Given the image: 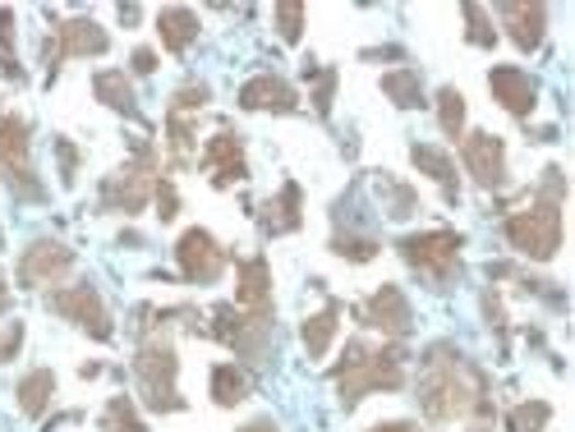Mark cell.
<instances>
[{
  "mask_svg": "<svg viewBox=\"0 0 575 432\" xmlns=\"http://www.w3.org/2000/svg\"><path fill=\"white\" fill-rule=\"evenodd\" d=\"M419 410L428 423H456V419H484L493 414L488 382L461 350L433 345L424 354L419 377Z\"/></svg>",
  "mask_w": 575,
  "mask_h": 432,
  "instance_id": "cell-1",
  "label": "cell"
},
{
  "mask_svg": "<svg viewBox=\"0 0 575 432\" xmlns=\"http://www.w3.org/2000/svg\"><path fill=\"white\" fill-rule=\"evenodd\" d=\"M176 377H180V354L171 345V336L157 331V322H148V336H143V345L134 354V382H138L143 405L157 414L184 410V396L176 391Z\"/></svg>",
  "mask_w": 575,
  "mask_h": 432,
  "instance_id": "cell-2",
  "label": "cell"
},
{
  "mask_svg": "<svg viewBox=\"0 0 575 432\" xmlns=\"http://www.w3.org/2000/svg\"><path fill=\"white\" fill-rule=\"evenodd\" d=\"M401 350L387 345V350H369L364 341H350L346 345V359L337 368V387H341V405L354 410L359 400L369 391H401L405 387V364H401Z\"/></svg>",
  "mask_w": 575,
  "mask_h": 432,
  "instance_id": "cell-3",
  "label": "cell"
},
{
  "mask_svg": "<svg viewBox=\"0 0 575 432\" xmlns=\"http://www.w3.org/2000/svg\"><path fill=\"white\" fill-rule=\"evenodd\" d=\"M501 230H507L511 249H520L525 258H534V262L557 258V249H562V203H553V198H534L530 207L511 212Z\"/></svg>",
  "mask_w": 575,
  "mask_h": 432,
  "instance_id": "cell-4",
  "label": "cell"
},
{
  "mask_svg": "<svg viewBox=\"0 0 575 432\" xmlns=\"http://www.w3.org/2000/svg\"><path fill=\"white\" fill-rule=\"evenodd\" d=\"M212 336L226 341L239 359L262 364L272 354V314H245L235 304H217L212 308Z\"/></svg>",
  "mask_w": 575,
  "mask_h": 432,
  "instance_id": "cell-5",
  "label": "cell"
},
{
  "mask_svg": "<svg viewBox=\"0 0 575 432\" xmlns=\"http://www.w3.org/2000/svg\"><path fill=\"white\" fill-rule=\"evenodd\" d=\"M461 249H465V235H456V230H424V235L401 239V258L410 262L415 272L433 276L438 285L461 276Z\"/></svg>",
  "mask_w": 575,
  "mask_h": 432,
  "instance_id": "cell-6",
  "label": "cell"
},
{
  "mask_svg": "<svg viewBox=\"0 0 575 432\" xmlns=\"http://www.w3.org/2000/svg\"><path fill=\"white\" fill-rule=\"evenodd\" d=\"M0 175L10 180V189L23 203L46 198V189L33 171V157H29V120L23 115H0Z\"/></svg>",
  "mask_w": 575,
  "mask_h": 432,
  "instance_id": "cell-7",
  "label": "cell"
},
{
  "mask_svg": "<svg viewBox=\"0 0 575 432\" xmlns=\"http://www.w3.org/2000/svg\"><path fill=\"white\" fill-rule=\"evenodd\" d=\"M153 189H157V152H153V143H134V161L102 184V207L143 212V203L153 198Z\"/></svg>",
  "mask_w": 575,
  "mask_h": 432,
  "instance_id": "cell-8",
  "label": "cell"
},
{
  "mask_svg": "<svg viewBox=\"0 0 575 432\" xmlns=\"http://www.w3.org/2000/svg\"><path fill=\"white\" fill-rule=\"evenodd\" d=\"M52 308H56L60 318L75 322V327H83L92 341H111V336H115L106 304H102V295L92 291V285H65V291L52 295Z\"/></svg>",
  "mask_w": 575,
  "mask_h": 432,
  "instance_id": "cell-9",
  "label": "cell"
},
{
  "mask_svg": "<svg viewBox=\"0 0 575 432\" xmlns=\"http://www.w3.org/2000/svg\"><path fill=\"white\" fill-rule=\"evenodd\" d=\"M75 268V249L60 245V239H33L19 258V281L23 291H37V285H56L60 276H69Z\"/></svg>",
  "mask_w": 575,
  "mask_h": 432,
  "instance_id": "cell-10",
  "label": "cell"
},
{
  "mask_svg": "<svg viewBox=\"0 0 575 432\" xmlns=\"http://www.w3.org/2000/svg\"><path fill=\"white\" fill-rule=\"evenodd\" d=\"M176 262H180V272L184 281H194V285H212L222 272H226V249L212 239L207 230H184L180 235V245H176Z\"/></svg>",
  "mask_w": 575,
  "mask_h": 432,
  "instance_id": "cell-11",
  "label": "cell"
},
{
  "mask_svg": "<svg viewBox=\"0 0 575 432\" xmlns=\"http://www.w3.org/2000/svg\"><path fill=\"white\" fill-rule=\"evenodd\" d=\"M111 52V37L98 19H69L56 29V42H46V60H52V75L60 69V60H75V56H106Z\"/></svg>",
  "mask_w": 575,
  "mask_h": 432,
  "instance_id": "cell-12",
  "label": "cell"
},
{
  "mask_svg": "<svg viewBox=\"0 0 575 432\" xmlns=\"http://www.w3.org/2000/svg\"><path fill=\"white\" fill-rule=\"evenodd\" d=\"M461 157L465 171L474 175L478 189H501L507 184V148H501L497 134H461Z\"/></svg>",
  "mask_w": 575,
  "mask_h": 432,
  "instance_id": "cell-13",
  "label": "cell"
},
{
  "mask_svg": "<svg viewBox=\"0 0 575 432\" xmlns=\"http://www.w3.org/2000/svg\"><path fill=\"white\" fill-rule=\"evenodd\" d=\"M359 318H364V327L392 336V341H405L415 327V314H410V299L401 295V285H382V291L359 308Z\"/></svg>",
  "mask_w": 575,
  "mask_h": 432,
  "instance_id": "cell-14",
  "label": "cell"
},
{
  "mask_svg": "<svg viewBox=\"0 0 575 432\" xmlns=\"http://www.w3.org/2000/svg\"><path fill=\"white\" fill-rule=\"evenodd\" d=\"M203 171L212 175V184L217 189H230L249 175V161H245V143H239L230 129H222L217 138H207L203 148Z\"/></svg>",
  "mask_w": 575,
  "mask_h": 432,
  "instance_id": "cell-15",
  "label": "cell"
},
{
  "mask_svg": "<svg viewBox=\"0 0 575 432\" xmlns=\"http://www.w3.org/2000/svg\"><path fill=\"white\" fill-rule=\"evenodd\" d=\"M488 88H493L497 106H507L516 120H525V115L534 111V102H539V88H534V79L525 75V69H516V65H497L493 75H488Z\"/></svg>",
  "mask_w": 575,
  "mask_h": 432,
  "instance_id": "cell-16",
  "label": "cell"
},
{
  "mask_svg": "<svg viewBox=\"0 0 575 432\" xmlns=\"http://www.w3.org/2000/svg\"><path fill=\"white\" fill-rule=\"evenodd\" d=\"M239 106L245 111H277V115H291L300 111V92L285 83L281 75H258L239 88Z\"/></svg>",
  "mask_w": 575,
  "mask_h": 432,
  "instance_id": "cell-17",
  "label": "cell"
},
{
  "mask_svg": "<svg viewBox=\"0 0 575 432\" xmlns=\"http://www.w3.org/2000/svg\"><path fill=\"white\" fill-rule=\"evenodd\" d=\"M235 308H245V314H272V268H268V258L239 262Z\"/></svg>",
  "mask_w": 575,
  "mask_h": 432,
  "instance_id": "cell-18",
  "label": "cell"
},
{
  "mask_svg": "<svg viewBox=\"0 0 575 432\" xmlns=\"http://www.w3.org/2000/svg\"><path fill=\"white\" fill-rule=\"evenodd\" d=\"M497 19L507 23L511 42L520 52H539L543 46V33H548V10L543 5H525V0H507V5H497Z\"/></svg>",
  "mask_w": 575,
  "mask_h": 432,
  "instance_id": "cell-19",
  "label": "cell"
},
{
  "mask_svg": "<svg viewBox=\"0 0 575 432\" xmlns=\"http://www.w3.org/2000/svg\"><path fill=\"white\" fill-rule=\"evenodd\" d=\"M300 207H304V194H300V184L291 180V184H281L277 198L262 203L258 221H262V230H268V235H295L304 226V212Z\"/></svg>",
  "mask_w": 575,
  "mask_h": 432,
  "instance_id": "cell-20",
  "label": "cell"
},
{
  "mask_svg": "<svg viewBox=\"0 0 575 432\" xmlns=\"http://www.w3.org/2000/svg\"><path fill=\"white\" fill-rule=\"evenodd\" d=\"M157 33H161V46L166 52H189V46L199 42V14L194 10H184V5H171V10H161L157 14Z\"/></svg>",
  "mask_w": 575,
  "mask_h": 432,
  "instance_id": "cell-21",
  "label": "cell"
},
{
  "mask_svg": "<svg viewBox=\"0 0 575 432\" xmlns=\"http://www.w3.org/2000/svg\"><path fill=\"white\" fill-rule=\"evenodd\" d=\"M14 396H19V410H23V414H29V419H42L46 405H52V396H56V373H52V368L23 373L19 387H14Z\"/></svg>",
  "mask_w": 575,
  "mask_h": 432,
  "instance_id": "cell-22",
  "label": "cell"
},
{
  "mask_svg": "<svg viewBox=\"0 0 575 432\" xmlns=\"http://www.w3.org/2000/svg\"><path fill=\"white\" fill-rule=\"evenodd\" d=\"M410 161L419 166L424 175H433V180L442 184L447 203H456V198H461V189H456V166H451V157H447L442 148H428V143H415V148H410Z\"/></svg>",
  "mask_w": 575,
  "mask_h": 432,
  "instance_id": "cell-23",
  "label": "cell"
},
{
  "mask_svg": "<svg viewBox=\"0 0 575 432\" xmlns=\"http://www.w3.org/2000/svg\"><path fill=\"white\" fill-rule=\"evenodd\" d=\"M337 327H341V304H327V308H318L314 318H304V350H308V359H323L327 350H331V336H337Z\"/></svg>",
  "mask_w": 575,
  "mask_h": 432,
  "instance_id": "cell-24",
  "label": "cell"
},
{
  "mask_svg": "<svg viewBox=\"0 0 575 432\" xmlns=\"http://www.w3.org/2000/svg\"><path fill=\"white\" fill-rule=\"evenodd\" d=\"M92 98L106 102V106H111V111H120V115H134V120H138L134 88H129V79L120 75V69H102V75L92 79Z\"/></svg>",
  "mask_w": 575,
  "mask_h": 432,
  "instance_id": "cell-25",
  "label": "cell"
},
{
  "mask_svg": "<svg viewBox=\"0 0 575 432\" xmlns=\"http://www.w3.org/2000/svg\"><path fill=\"white\" fill-rule=\"evenodd\" d=\"M382 92L401 106V111H419V106H428L424 102V83H419V69H392V75H382Z\"/></svg>",
  "mask_w": 575,
  "mask_h": 432,
  "instance_id": "cell-26",
  "label": "cell"
},
{
  "mask_svg": "<svg viewBox=\"0 0 575 432\" xmlns=\"http://www.w3.org/2000/svg\"><path fill=\"white\" fill-rule=\"evenodd\" d=\"M249 387H253V382H249V373L239 364H217V368H212V400H217L222 410H230V405L245 400Z\"/></svg>",
  "mask_w": 575,
  "mask_h": 432,
  "instance_id": "cell-27",
  "label": "cell"
},
{
  "mask_svg": "<svg viewBox=\"0 0 575 432\" xmlns=\"http://www.w3.org/2000/svg\"><path fill=\"white\" fill-rule=\"evenodd\" d=\"M438 125H442L447 138L465 134V98H461V88H442L438 92Z\"/></svg>",
  "mask_w": 575,
  "mask_h": 432,
  "instance_id": "cell-28",
  "label": "cell"
},
{
  "mask_svg": "<svg viewBox=\"0 0 575 432\" xmlns=\"http://www.w3.org/2000/svg\"><path fill=\"white\" fill-rule=\"evenodd\" d=\"M377 194L387 198V216H396V221H405V216L419 212V194H415L410 184H401V180H387V175H382V180H377Z\"/></svg>",
  "mask_w": 575,
  "mask_h": 432,
  "instance_id": "cell-29",
  "label": "cell"
},
{
  "mask_svg": "<svg viewBox=\"0 0 575 432\" xmlns=\"http://www.w3.org/2000/svg\"><path fill=\"white\" fill-rule=\"evenodd\" d=\"M548 419H553V405L548 400H525L507 414V432H543Z\"/></svg>",
  "mask_w": 575,
  "mask_h": 432,
  "instance_id": "cell-30",
  "label": "cell"
},
{
  "mask_svg": "<svg viewBox=\"0 0 575 432\" xmlns=\"http://www.w3.org/2000/svg\"><path fill=\"white\" fill-rule=\"evenodd\" d=\"M331 253L346 258V262H373V258H377V239H373V235L337 230V235H331Z\"/></svg>",
  "mask_w": 575,
  "mask_h": 432,
  "instance_id": "cell-31",
  "label": "cell"
},
{
  "mask_svg": "<svg viewBox=\"0 0 575 432\" xmlns=\"http://www.w3.org/2000/svg\"><path fill=\"white\" fill-rule=\"evenodd\" d=\"M102 432H148V428H143V419H138L129 396H115L102 410Z\"/></svg>",
  "mask_w": 575,
  "mask_h": 432,
  "instance_id": "cell-32",
  "label": "cell"
},
{
  "mask_svg": "<svg viewBox=\"0 0 575 432\" xmlns=\"http://www.w3.org/2000/svg\"><path fill=\"white\" fill-rule=\"evenodd\" d=\"M166 134H171V161L189 166V152H194V125H189L184 115H171L166 120Z\"/></svg>",
  "mask_w": 575,
  "mask_h": 432,
  "instance_id": "cell-33",
  "label": "cell"
},
{
  "mask_svg": "<svg viewBox=\"0 0 575 432\" xmlns=\"http://www.w3.org/2000/svg\"><path fill=\"white\" fill-rule=\"evenodd\" d=\"M461 19H465V33L474 46H493L497 42V29H493V19L484 5H461Z\"/></svg>",
  "mask_w": 575,
  "mask_h": 432,
  "instance_id": "cell-34",
  "label": "cell"
},
{
  "mask_svg": "<svg viewBox=\"0 0 575 432\" xmlns=\"http://www.w3.org/2000/svg\"><path fill=\"white\" fill-rule=\"evenodd\" d=\"M277 33L285 46H295L304 37V5H295V0H281L277 5Z\"/></svg>",
  "mask_w": 575,
  "mask_h": 432,
  "instance_id": "cell-35",
  "label": "cell"
},
{
  "mask_svg": "<svg viewBox=\"0 0 575 432\" xmlns=\"http://www.w3.org/2000/svg\"><path fill=\"white\" fill-rule=\"evenodd\" d=\"M212 102V88L207 83H184L176 98H171V115H194V111H203Z\"/></svg>",
  "mask_w": 575,
  "mask_h": 432,
  "instance_id": "cell-36",
  "label": "cell"
},
{
  "mask_svg": "<svg viewBox=\"0 0 575 432\" xmlns=\"http://www.w3.org/2000/svg\"><path fill=\"white\" fill-rule=\"evenodd\" d=\"M56 161H60V184L69 189L75 175H79V148L69 138H56Z\"/></svg>",
  "mask_w": 575,
  "mask_h": 432,
  "instance_id": "cell-37",
  "label": "cell"
},
{
  "mask_svg": "<svg viewBox=\"0 0 575 432\" xmlns=\"http://www.w3.org/2000/svg\"><path fill=\"white\" fill-rule=\"evenodd\" d=\"M314 106H318V115H327L331 111V92H337V69H314Z\"/></svg>",
  "mask_w": 575,
  "mask_h": 432,
  "instance_id": "cell-38",
  "label": "cell"
},
{
  "mask_svg": "<svg viewBox=\"0 0 575 432\" xmlns=\"http://www.w3.org/2000/svg\"><path fill=\"white\" fill-rule=\"evenodd\" d=\"M153 194H157V207H161V212H157L161 221H171V216H180V194L171 189V180H157Z\"/></svg>",
  "mask_w": 575,
  "mask_h": 432,
  "instance_id": "cell-39",
  "label": "cell"
},
{
  "mask_svg": "<svg viewBox=\"0 0 575 432\" xmlns=\"http://www.w3.org/2000/svg\"><path fill=\"white\" fill-rule=\"evenodd\" d=\"M23 345V322H10L5 331H0V364H10V359L19 354Z\"/></svg>",
  "mask_w": 575,
  "mask_h": 432,
  "instance_id": "cell-40",
  "label": "cell"
},
{
  "mask_svg": "<svg viewBox=\"0 0 575 432\" xmlns=\"http://www.w3.org/2000/svg\"><path fill=\"white\" fill-rule=\"evenodd\" d=\"M0 56L14 60V10L0 5Z\"/></svg>",
  "mask_w": 575,
  "mask_h": 432,
  "instance_id": "cell-41",
  "label": "cell"
},
{
  "mask_svg": "<svg viewBox=\"0 0 575 432\" xmlns=\"http://www.w3.org/2000/svg\"><path fill=\"white\" fill-rule=\"evenodd\" d=\"M484 318H488V327H497V331L507 327V314H501V304H497V295H493V291L484 295Z\"/></svg>",
  "mask_w": 575,
  "mask_h": 432,
  "instance_id": "cell-42",
  "label": "cell"
},
{
  "mask_svg": "<svg viewBox=\"0 0 575 432\" xmlns=\"http://www.w3.org/2000/svg\"><path fill=\"white\" fill-rule=\"evenodd\" d=\"M129 65H134V75H153V69H157V52H148V46H138Z\"/></svg>",
  "mask_w": 575,
  "mask_h": 432,
  "instance_id": "cell-43",
  "label": "cell"
},
{
  "mask_svg": "<svg viewBox=\"0 0 575 432\" xmlns=\"http://www.w3.org/2000/svg\"><path fill=\"white\" fill-rule=\"evenodd\" d=\"M401 46H377V52H364V60H401Z\"/></svg>",
  "mask_w": 575,
  "mask_h": 432,
  "instance_id": "cell-44",
  "label": "cell"
},
{
  "mask_svg": "<svg viewBox=\"0 0 575 432\" xmlns=\"http://www.w3.org/2000/svg\"><path fill=\"white\" fill-rule=\"evenodd\" d=\"M369 432H419L415 423H405V419H396V423H373Z\"/></svg>",
  "mask_w": 575,
  "mask_h": 432,
  "instance_id": "cell-45",
  "label": "cell"
},
{
  "mask_svg": "<svg viewBox=\"0 0 575 432\" xmlns=\"http://www.w3.org/2000/svg\"><path fill=\"white\" fill-rule=\"evenodd\" d=\"M239 432H281L272 419H253V423H245V428H239Z\"/></svg>",
  "mask_w": 575,
  "mask_h": 432,
  "instance_id": "cell-46",
  "label": "cell"
},
{
  "mask_svg": "<svg viewBox=\"0 0 575 432\" xmlns=\"http://www.w3.org/2000/svg\"><path fill=\"white\" fill-rule=\"evenodd\" d=\"M10 304H14V295H10V285L0 281V314H10Z\"/></svg>",
  "mask_w": 575,
  "mask_h": 432,
  "instance_id": "cell-47",
  "label": "cell"
},
{
  "mask_svg": "<svg viewBox=\"0 0 575 432\" xmlns=\"http://www.w3.org/2000/svg\"><path fill=\"white\" fill-rule=\"evenodd\" d=\"M120 19H125V23H138V5H120Z\"/></svg>",
  "mask_w": 575,
  "mask_h": 432,
  "instance_id": "cell-48",
  "label": "cell"
},
{
  "mask_svg": "<svg viewBox=\"0 0 575 432\" xmlns=\"http://www.w3.org/2000/svg\"><path fill=\"white\" fill-rule=\"evenodd\" d=\"M0 245H5V230H0Z\"/></svg>",
  "mask_w": 575,
  "mask_h": 432,
  "instance_id": "cell-49",
  "label": "cell"
}]
</instances>
